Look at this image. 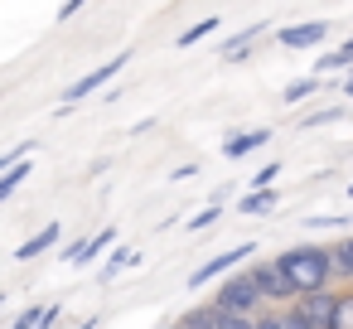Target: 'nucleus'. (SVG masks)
Segmentation results:
<instances>
[{"label":"nucleus","instance_id":"f257e3e1","mask_svg":"<svg viewBox=\"0 0 353 329\" xmlns=\"http://www.w3.org/2000/svg\"><path fill=\"white\" fill-rule=\"evenodd\" d=\"M276 266L285 271L295 300L314 295V290H339L334 286V261H329V242H295L276 257Z\"/></svg>","mask_w":353,"mask_h":329},{"label":"nucleus","instance_id":"f03ea898","mask_svg":"<svg viewBox=\"0 0 353 329\" xmlns=\"http://www.w3.org/2000/svg\"><path fill=\"white\" fill-rule=\"evenodd\" d=\"M213 310H223V315H242V319H256V315L266 310V300L256 295V286H252L247 266L218 281V290H213Z\"/></svg>","mask_w":353,"mask_h":329},{"label":"nucleus","instance_id":"7ed1b4c3","mask_svg":"<svg viewBox=\"0 0 353 329\" xmlns=\"http://www.w3.org/2000/svg\"><path fill=\"white\" fill-rule=\"evenodd\" d=\"M126 63H131V54H117V59H107L102 68H92V73H83L78 83H68V88H63V102H59V107H68V112H73V107H78V102H88L92 92H102L107 83H117V73H121Z\"/></svg>","mask_w":353,"mask_h":329},{"label":"nucleus","instance_id":"20e7f679","mask_svg":"<svg viewBox=\"0 0 353 329\" xmlns=\"http://www.w3.org/2000/svg\"><path fill=\"white\" fill-rule=\"evenodd\" d=\"M252 257H256V242H242V247H232V252H218L213 261H203L199 271H189V290H203V286H213V281L242 271V261H252Z\"/></svg>","mask_w":353,"mask_h":329},{"label":"nucleus","instance_id":"39448f33","mask_svg":"<svg viewBox=\"0 0 353 329\" xmlns=\"http://www.w3.org/2000/svg\"><path fill=\"white\" fill-rule=\"evenodd\" d=\"M247 276H252V286H256V295L266 300V310L271 305H295V290H290V281H285V271L276 266V257L271 261H256V266H247Z\"/></svg>","mask_w":353,"mask_h":329},{"label":"nucleus","instance_id":"423d86ee","mask_svg":"<svg viewBox=\"0 0 353 329\" xmlns=\"http://www.w3.org/2000/svg\"><path fill=\"white\" fill-rule=\"evenodd\" d=\"M334 305H339V290H314V295H300L290 310H295L310 329H329V324H334Z\"/></svg>","mask_w":353,"mask_h":329},{"label":"nucleus","instance_id":"0eeeda50","mask_svg":"<svg viewBox=\"0 0 353 329\" xmlns=\"http://www.w3.org/2000/svg\"><path fill=\"white\" fill-rule=\"evenodd\" d=\"M324 39H329V25H324V20H300V25L276 30V44H281V49H295V54H300V49H319Z\"/></svg>","mask_w":353,"mask_h":329},{"label":"nucleus","instance_id":"6e6552de","mask_svg":"<svg viewBox=\"0 0 353 329\" xmlns=\"http://www.w3.org/2000/svg\"><path fill=\"white\" fill-rule=\"evenodd\" d=\"M59 242H63V223H49V228H39L34 237H25V242L15 247V261H34V257L54 252Z\"/></svg>","mask_w":353,"mask_h":329},{"label":"nucleus","instance_id":"1a4fd4ad","mask_svg":"<svg viewBox=\"0 0 353 329\" xmlns=\"http://www.w3.org/2000/svg\"><path fill=\"white\" fill-rule=\"evenodd\" d=\"M266 141H271V131H266V126H247V131H232V136L223 141V155H228V160H242V155L261 150Z\"/></svg>","mask_w":353,"mask_h":329},{"label":"nucleus","instance_id":"9d476101","mask_svg":"<svg viewBox=\"0 0 353 329\" xmlns=\"http://www.w3.org/2000/svg\"><path fill=\"white\" fill-rule=\"evenodd\" d=\"M232 208H237L242 218H261V213H276V208H281V194H276V189H252V194H242Z\"/></svg>","mask_w":353,"mask_h":329},{"label":"nucleus","instance_id":"9b49d317","mask_svg":"<svg viewBox=\"0 0 353 329\" xmlns=\"http://www.w3.org/2000/svg\"><path fill=\"white\" fill-rule=\"evenodd\" d=\"M329 261H334V286H353V237H339L329 242Z\"/></svg>","mask_w":353,"mask_h":329},{"label":"nucleus","instance_id":"f8f14e48","mask_svg":"<svg viewBox=\"0 0 353 329\" xmlns=\"http://www.w3.org/2000/svg\"><path fill=\"white\" fill-rule=\"evenodd\" d=\"M141 261V252H131V247H117V252H107V261H102V271H97V281H117L126 266H136Z\"/></svg>","mask_w":353,"mask_h":329},{"label":"nucleus","instance_id":"ddd939ff","mask_svg":"<svg viewBox=\"0 0 353 329\" xmlns=\"http://www.w3.org/2000/svg\"><path fill=\"white\" fill-rule=\"evenodd\" d=\"M319 88H324L319 78H295V83H285V88H281V102H285V107H300V102H310Z\"/></svg>","mask_w":353,"mask_h":329},{"label":"nucleus","instance_id":"4468645a","mask_svg":"<svg viewBox=\"0 0 353 329\" xmlns=\"http://www.w3.org/2000/svg\"><path fill=\"white\" fill-rule=\"evenodd\" d=\"M174 324H184V329H213V324H218V310H213V300H208V305H189Z\"/></svg>","mask_w":353,"mask_h":329},{"label":"nucleus","instance_id":"2eb2a0df","mask_svg":"<svg viewBox=\"0 0 353 329\" xmlns=\"http://www.w3.org/2000/svg\"><path fill=\"white\" fill-rule=\"evenodd\" d=\"M218 25H223L218 15H208V20H199V25H189L184 34H174V49H194V44H199V39H208V34H213Z\"/></svg>","mask_w":353,"mask_h":329},{"label":"nucleus","instance_id":"dca6fc26","mask_svg":"<svg viewBox=\"0 0 353 329\" xmlns=\"http://www.w3.org/2000/svg\"><path fill=\"white\" fill-rule=\"evenodd\" d=\"M343 117H348V107H324V112L295 117V126H300V131H314V126H334V121H343Z\"/></svg>","mask_w":353,"mask_h":329},{"label":"nucleus","instance_id":"f3484780","mask_svg":"<svg viewBox=\"0 0 353 329\" xmlns=\"http://www.w3.org/2000/svg\"><path fill=\"white\" fill-rule=\"evenodd\" d=\"M112 237H117V228H102V232H92L88 237V247H83V257H78V266H92L107 247H112Z\"/></svg>","mask_w":353,"mask_h":329},{"label":"nucleus","instance_id":"a211bd4d","mask_svg":"<svg viewBox=\"0 0 353 329\" xmlns=\"http://www.w3.org/2000/svg\"><path fill=\"white\" fill-rule=\"evenodd\" d=\"M30 170H34V165H30V160H20L15 170H6V175H0V203H6V199H15V189L30 179Z\"/></svg>","mask_w":353,"mask_h":329},{"label":"nucleus","instance_id":"6ab92c4d","mask_svg":"<svg viewBox=\"0 0 353 329\" xmlns=\"http://www.w3.org/2000/svg\"><path fill=\"white\" fill-rule=\"evenodd\" d=\"M256 34H266V25H252V30H242V34H232V39L223 44V59H242V54H247V44H252Z\"/></svg>","mask_w":353,"mask_h":329},{"label":"nucleus","instance_id":"aec40b11","mask_svg":"<svg viewBox=\"0 0 353 329\" xmlns=\"http://www.w3.org/2000/svg\"><path fill=\"white\" fill-rule=\"evenodd\" d=\"M329 329H353V286L339 290V305H334V324Z\"/></svg>","mask_w":353,"mask_h":329},{"label":"nucleus","instance_id":"412c9836","mask_svg":"<svg viewBox=\"0 0 353 329\" xmlns=\"http://www.w3.org/2000/svg\"><path fill=\"white\" fill-rule=\"evenodd\" d=\"M223 218V203H203L199 213H189V232H203V228H213Z\"/></svg>","mask_w":353,"mask_h":329},{"label":"nucleus","instance_id":"4be33fe9","mask_svg":"<svg viewBox=\"0 0 353 329\" xmlns=\"http://www.w3.org/2000/svg\"><path fill=\"white\" fill-rule=\"evenodd\" d=\"M34 150H39L34 141H25V146H15V150H0V175H6V170H15L20 160H30Z\"/></svg>","mask_w":353,"mask_h":329},{"label":"nucleus","instance_id":"5701e85b","mask_svg":"<svg viewBox=\"0 0 353 329\" xmlns=\"http://www.w3.org/2000/svg\"><path fill=\"white\" fill-rule=\"evenodd\" d=\"M6 329H39V305H30V310H20Z\"/></svg>","mask_w":353,"mask_h":329},{"label":"nucleus","instance_id":"b1692460","mask_svg":"<svg viewBox=\"0 0 353 329\" xmlns=\"http://www.w3.org/2000/svg\"><path fill=\"white\" fill-rule=\"evenodd\" d=\"M276 175H281V165L271 160V165H261L256 175H252V189H266V184H276Z\"/></svg>","mask_w":353,"mask_h":329},{"label":"nucleus","instance_id":"393cba45","mask_svg":"<svg viewBox=\"0 0 353 329\" xmlns=\"http://www.w3.org/2000/svg\"><path fill=\"white\" fill-rule=\"evenodd\" d=\"M59 319H63V305H59V300H54V305H44V310H39V329H54V324H59Z\"/></svg>","mask_w":353,"mask_h":329},{"label":"nucleus","instance_id":"a878e982","mask_svg":"<svg viewBox=\"0 0 353 329\" xmlns=\"http://www.w3.org/2000/svg\"><path fill=\"white\" fill-rule=\"evenodd\" d=\"M213 329H252V319H242V315H223L218 310V324Z\"/></svg>","mask_w":353,"mask_h":329},{"label":"nucleus","instance_id":"bb28decb","mask_svg":"<svg viewBox=\"0 0 353 329\" xmlns=\"http://www.w3.org/2000/svg\"><path fill=\"white\" fill-rule=\"evenodd\" d=\"M252 329H281V310H261V315L252 319Z\"/></svg>","mask_w":353,"mask_h":329},{"label":"nucleus","instance_id":"cd10ccee","mask_svg":"<svg viewBox=\"0 0 353 329\" xmlns=\"http://www.w3.org/2000/svg\"><path fill=\"white\" fill-rule=\"evenodd\" d=\"M194 175H199V160H194V165H174V170H170V184H179V179H194Z\"/></svg>","mask_w":353,"mask_h":329},{"label":"nucleus","instance_id":"c85d7f7f","mask_svg":"<svg viewBox=\"0 0 353 329\" xmlns=\"http://www.w3.org/2000/svg\"><path fill=\"white\" fill-rule=\"evenodd\" d=\"M281 329H310V324H305L295 310H281Z\"/></svg>","mask_w":353,"mask_h":329},{"label":"nucleus","instance_id":"c756f323","mask_svg":"<svg viewBox=\"0 0 353 329\" xmlns=\"http://www.w3.org/2000/svg\"><path fill=\"white\" fill-rule=\"evenodd\" d=\"M73 15H83V0H68V6L59 10V20H73Z\"/></svg>","mask_w":353,"mask_h":329},{"label":"nucleus","instance_id":"7c9ffc66","mask_svg":"<svg viewBox=\"0 0 353 329\" xmlns=\"http://www.w3.org/2000/svg\"><path fill=\"white\" fill-rule=\"evenodd\" d=\"M343 97H348V102H353V73H348V78H343Z\"/></svg>","mask_w":353,"mask_h":329},{"label":"nucleus","instance_id":"2f4dec72","mask_svg":"<svg viewBox=\"0 0 353 329\" xmlns=\"http://www.w3.org/2000/svg\"><path fill=\"white\" fill-rule=\"evenodd\" d=\"M78 329H97V319H83V324H78Z\"/></svg>","mask_w":353,"mask_h":329},{"label":"nucleus","instance_id":"473e14b6","mask_svg":"<svg viewBox=\"0 0 353 329\" xmlns=\"http://www.w3.org/2000/svg\"><path fill=\"white\" fill-rule=\"evenodd\" d=\"M348 199H353V179H348Z\"/></svg>","mask_w":353,"mask_h":329},{"label":"nucleus","instance_id":"72a5a7b5","mask_svg":"<svg viewBox=\"0 0 353 329\" xmlns=\"http://www.w3.org/2000/svg\"><path fill=\"white\" fill-rule=\"evenodd\" d=\"M165 329H184V324H165Z\"/></svg>","mask_w":353,"mask_h":329},{"label":"nucleus","instance_id":"f704fd0d","mask_svg":"<svg viewBox=\"0 0 353 329\" xmlns=\"http://www.w3.org/2000/svg\"><path fill=\"white\" fill-rule=\"evenodd\" d=\"M0 310H6V295H0Z\"/></svg>","mask_w":353,"mask_h":329}]
</instances>
